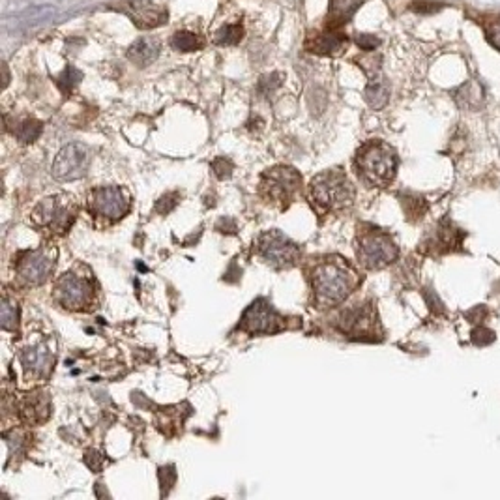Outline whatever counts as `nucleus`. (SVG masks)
Returning <instances> with one entry per match:
<instances>
[{"label": "nucleus", "instance_id": "obj_28", "mask_svg": "<svg viewBox=\"0 0 500 500\" xmlns=\"http://www.w3.org/2000/svg\"><path fill=\"white\" fill-rule=\"evenodd\" d=\"M358 64L362 66V69L368 74V77L373 79L375 75L379 74L380 69V57H363L358 58Z\"/></svg>", "mask_w": 500, "mask_h": 500}, {"label": "nucleus", "instance_id": "obj_20", "mask_svg": "<svg viewBox=\"0 0 500 500\" xmlns=\"http://www.w3.org/2000/svg\"><path fill=\"white\" fill-rule=\"evenodd\" d=\"M169 43H171L174 51L180 53L197 51V49H201V47L204 46L201 36H197L195 32H190V30H179V32H174V34L171 36V41H169Z\"/></svg>", "mask_w": 500, "mask_h": 500}, {"label": "nucleus", "instance_id": "obj_9", "mask_svg": "<svg viewBox=\"0 0 500 500\" xmlns=\"http://www.w3.org/2000/svg\"><path fill=\"white\" fill-rule=\"evenodd\" d=\"M113 8L126 13L139 30H152L169 21L167 8L160 6L155 2H150V0H126V2Z\"/></svg>", "mask_w": 500, "mask_h": 500}, {"label": "nucleus", "instance_id": "obj_27", "mask_svg": "<svg viewBox=\"0 0 500 500\" xmlns=\"http://www.w3.org/2000/svg\"><path fill=\"white\" fill-rule=\"evenodd\" d=\"M494 341V333L491 332V330H487V328H476L474 332H472V343L478 347H485L489 345V343H493Z\"/></svg>", "mask_w": 500, "mask_h": 500}, {"label": "nucleus", "instance_id": "obj_32", "mask_svg": "<svg viewBox=\"0 0 500 500\" xmlns=\"http://www.w3.org/2000/svg\"><path fill=\"white\" fill-rule=\"evenodd\" d=\"M212 167L216 174H218V179H229L230 171H232V163L229 160H225V158H219V160L214 161Z\"/></svg>", "mask_w": 500, "mask_h": 500}, {"label": "nucleus", "instance_id": "obj_31", "mask_svg": "<svg viewBox=\"0 0 500 500\" xmlns=\"http://www.w3.org/2000/svg\"><path fill=\"white\" fill-rule=\"evenodd\" d=\"M176 204H179V193H169V195L161 197L160 202H158V212H171Z\"/></svg>", "mask_w": 500, "mask_h": 500}, {"label": "nucleus", "instance_id": "obj_4", "mask_svg": "<svg viewBox=\"0 0 500 500\" xmlns=\"http://www.w3.org/2000/svg\"><path fill=\"white\" fill-rule=\"evenodd\" d=\"M397 246L390 236L380 230H369L360 236L358 244V259L366 268L377 270L391 265L397 259Z\"/></svg>", "mask_w": 500, "mask_h": 500}, {"label": "nucleus", "instance_id": "obj_19", "mask_svg": "<svg viewBox=\"0 0 500 500\" xmlns=\"http://www.w3.org/2000/svg\"><path fill=\"white\" fill-rule=\"evenodd\" d=\"M21 416L29 424H38L43 422L49 416V399L43 394H32L27 397V401L21 407Z\"/></svg>", "mask_w": 500, "mask_h": 500}, {"label": "nucleus", "instance_id": "obj_15", "mask_svg": "<svg viewBox=\"0 0 500 500\" xmlns=\"http://www.w3.org/2000/svg\"><path fill=\"white\" fill-rule=\"evenodd\" d=\"M160 40H155V38H141V40L133 41L132 46H130L127 58L139 68H146L148 64H152L155 58L160 57Z\"/></svg>", "mask_w": 500, "mask_h": 500}, {"label": "nucleus", "instance_id": "obj_18", "mask_svg": "<svg viewBox=\"0 0 500 500\" xmlns=\"http://www.w3.org/2000/svg\"><path fill=\"white\" fill-rule=\"evenodd\" d=\"M373 311L369 307H356V310L347 311L345 315L341 317V330L351 333H366L369 328L373 326Z\"/></svg>", "mask_w": 500, "mask_h": 500}, {"label": "nucleus", "instance_id": "obj_2", "mask_svg": "<svg viewBox=\"0 0 500 500\" xmlns=\"http://www.w3.org/2000/svg\"><path fill=\"white\" fill-rule=\"evenodd\" d=\"M356 167L358 173L362 174V179L369 184H390L397 169L396 152L382 141H369L358 150Z\"/></svg>", "mask_w": 500, "mask_h": 500}, {"label": "nucleus", "instance_id": "obj_25", "mask_svg": "<svg viewBox=\"0 0 500 500\" xmlns=\"http://www.w3.org/2000/svg\"><path fill=\"white\" fill-rule=\"evenodd\" d=\"M2 328L10 332L18 330V307L10 300H4L2 304Z\"/></svg>", "mask_w": 500, "mask_h": 500}, {"label": "nucleus", "instance_id": "obj_13", "mask_svg": "<svg viewBox=\"0 0 500 500\" xmlns=\"http://www.w3.org/2000/svg\"><path fill=\"white\" fill-rule=\"evenodd\" d=\"M53 266H55V261L51 255H47L43 249H38L21 257L18 263V274L27 285H41L51 276Z\"/></svg>", "mask_w": 500, "mask_h": 500}, {"label": "nucleus", "instance_id": "obj_34", "mask_svg": "<svg viewBox=\"0 0 500 500\" xmlns=\"http://www.w3.org/2000/svg\"><path fill=\"white\" fill-rule=\"evenodd\" d=\"M2 69H4V87H8V81H10V71H8L6 62L2 64Z\"/></svg>", "mask_w": 500, "mask_h": 500}, {"label": "nucleus", "instance_id": "obj_30", "mask_svg": "<svg viewBox=\"0 0 500 500\" xmlns=\"http://www.w3.org/2000/svg\"><path fill=\"white\" fill-rule=\"evenodd\" d=\"M356 46L363 49V51H373V49L380 46V40L373 34H360L356 36Z\"/></svg>", "mask_w": 500, "mask_h": 500}, {"label": "nucleus", "instance_id": "obj_16", "mask_svg": "<svg viewBox=\"0 0 500 500\" xmlns=\"http://www.w3.org/2000/svg\"><path fill=\"white\" fill-rule=\"evenodd\" d=\"M360 4L362 0H330L326 29H341L343 25L349 23Z\"/></svg>", "mask_w": 500, "mask_h": 500}, {"label": "nucleus", "instance_id": "obj_3", "mask_svg": "<svg viewBox=\"0 0 500 500\" xmlns=\"http://www.w3.org/2000/svg\"><path fill=\"white\" fill-rule=\"evenodd\" d=\"M311 193L319 204L330 208V210H340L354 201V188L351 180L340 171H326L319 174L311 182Z\"/></svg>", "mask_w": 500, "mask_h": 500}, {"label": "nucleus", "instance_id": "obj_7", "mask_svg": "<svg viewBox=\"0 0 500 500\" xmlns=\"http://www.w3.org/2000/svg\"><path fill=\"white\" fill-rule=\"evenodd\" d=\"M300 188V174L291 167H274L261 180V191L266 199L287 204Z\"/></svg>", "mask_w": 500, "mask_h": 500}, {"label": "nucleus", "instance_id": "obj_22", "mask_svg": "<svg viewBox=\"0 0 500 500\" xmlns=\"http://www.w3.org/2000/svg\"><path fill=\"white\" fill-rule=\"evenodd\" d=\"M41 130H43V124L40 120L25 118V120L18 122V126L13 127V133L21 143H34L36 139L41 135Z\"/></svg>", "mask_w": 500, "mask_h": 500}, {"label": "nucleus", "instance_id": "obj_8", "mask_svg": "<svg viewBox=\"0 0 500 500\" xmlns=\"http://www.w3.org/2000/svg\"><path fill=\"white\" fill-rule=\"evenodd\" d=\"M77 218V207L71 201H64V197H49L36 207L34 219L38 223L47 225L53 230H68Z\"/></svg>", "mask_w": 500, "mask_h": 500}, {"label": "nucleus", "instance_id": "obj_10", "mask_svg": "<svg viewBox=\"0 0 500 500\" xmlns=\"http://www.w3.org/2000/svg\"><path fill=\"white\" fill-rule=\"evenodd\" d=\"M55 298L66 310H83L92 298L90 282L75 274H66L55 285Z\"/></svg>", "mask_w": 500, "mask_h": 500}, {"label": "nucleus", "instance_id": "obj_29", "mask_svg": "<svg viewBox=\"0 0 500 500\" xmlns=\"http://www.w3.org/2000/svg\"><path fill=\"white\" fill-rule=\"evenodd\" d=\"M410 10L420 13V15H429V13H435L437 10H440V4H435V2H429V0H418V2H414L412 6H410Z\"/></svg>", "mask_w": 500, "mask_h": 500}, {"label": "nucleus", "instance_id": "obj_21", "mask_svg": "<svg viewBox=\"0 0 500 500\" xmlns=\"http://www.w3.org/2000/svg\"><path fill=\"white\" fill-rule=\"evenodd\" d=\"M363 98L369 104V107L373 109H382L388 99H390V90L386 87L382 81H371L368 87H366V92H363Z\"/></svg>", "mask_w": 500, "mask_h": 500}, {"label": "nucleus", "instance_id": "obj_23", "mask_svg": "<svg viewBox=\"0 0 500 500\" xmlns=\"http://www.w3.org/2000/svg\"><path fill=\"white\" fill-rule=\"evenodd\" d=\"M244 38V27L242 23H232V25H225L221 29L218 30L216 34V43L218 46H238Z\"/></svg>", "mask_w": 500, "mask_h": 500}, {"label": "nucleus", "instance_id": "obj_26", "mask_svg": "<svg viewBox=\"0 0 500 500\" xmlns=\"http://www.w3.org/2000/svg\"><path fill=\"white\" fill-rule=\"evenodd\" d=\"M282 74H270V75H265V77H261L259 81V92L261 94H268L272 92V90H276L279 85H282Z\"/></svg>", "mask_w": 500, "mask_h": 500}, {"label": "nucleus", "instance_id": "obj_11", "mask_svg": "<svg viewBox=\"0 0 500 500\" xmlns=\"http://www.w3.org/2000/svg\"><path fill=\"white\" fill-rule=\"evenodd\" d=\"M90 210L96 216L107 219H120L126 216L130 201L124 195V191L116 186H102L90 193Z\"/></svg>", "mask_w": 500, "mask_h": 500}, {"label": "nucleus", "instance_id": "obj_24", "mask_svg": "<svg viewBox=\"0 0 500 500\" xmlns=\"http://www.w3.org/2000/svg\"><path fill=\"white\" fill-rule=\"evenodd\" d=\"M81 79H83V74H81L79 69H75L74 66H66L62 74L58 75V88L62 90L64 96H69V94L74 92V88L79 85Z\"/></svg>", "mask_w": 500, "mask_h": 500}, {"label": "nucleus", "instance_id": "obj_33", "mask_svg": "<svg viewBox=\"0 0 500 500\" xmlns=\"http://www.w3.org/2000/svg\"><path fill=\"white\" fill-rule=\"evenodd\" d=\"M487 40L491 41V46L500 49V19L487 27Z\"/></svg>", "mask_w": 500, "mask_h": 500}, {"label": "nucleus", "instance_id": "obj_17", "mask_svg": "<svg viewBox=\"0 0 500 500\" xmlns=\"http://www.w3.org/2000/svg\"><path fill=\"white\" fill-rule=\"evenodd\" d=\"M21 360H23L25 369L34 375H49L53 368V356L51 352L47 351L46 345L25 349L23 354H21Z\"/></svg>", "mask_w": 500, "mask_h": 500}, {"label": "nucleus", "instance_id": "obj_12", "mask_svg": "<svg viewBox=\"0 0 500 500\" xmlns=\"http://www.w3.org/2000/svg\"><path fill=\"white\" fill-rule=\"evenodd\" d=\"M242 328L247 332L255 333H268L276 332L282 328V317L277 315L276 310L272 307L270 302L266 300H257L247 307L242 319Z\"/></svg>", "mask_w": 500, "mask_h": 500}, {"label": "nucleus", "instance_id": "obj_14", "mask_svg": "<svg viewBox=\"0 0 500 500\" xmlns=\"http://www.w3.org/2000/svg\"><path fill=\"white\" fill-rule=\"evenodd\" d=\"M347 43V36L341 32L340 29H326L324 32H317V34L307 36L305 40V51L313 53V55H333L335 51H340L341 47Z\"/></svg>", "mask_w": 500, "mask_h": 500}, {"label": "nucleus", "instance_id": "obj_1", "mask_svg": "<svg viewBox=\"0 0 500 500\" xmlns=\"http://www.w3.org/2000/svg\"><path fill=\"white\" fill-rule=\"evenodd\" d=\"M356 272L345 261H321L311 276L317 302L326 305L343 302L356 287Z\"/></svg>", "mask_w": 500, "mask_h": 500}, {"label": "nucleus", "instance_id": "obj_5", "mask_svg": "<svg viewBox=\"0 0 500 500\" xmlns=\"http://www.w3.org/2000/svg\"><path fill=\"white\" fill-rule=\"evenodd\" d=\"M90 167V150L81 143L66 144L55 158L53 176L60 182L79 180L87 174Z\"/></svg>", "mask_w": 500, "mask_h": 500}, {"label": "nucleus", "instance_id": "obj_6", "mask_svg": "<svg viewBox=\"0 0 500 500\" xmlns=\"http://www.w3.org/2000/svg\"><path fill=\"white\" fill-rule=\"evenodd\" d=\"M259 251L263 259L274 268H291L300 257L298 246L277 230H270L261 236Z\"/></svg>", "mask_w": 500, "mask_h": 500}]
</instances>
